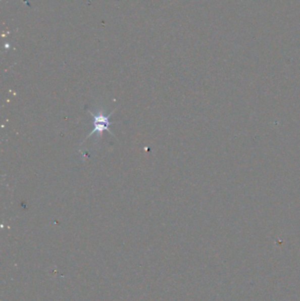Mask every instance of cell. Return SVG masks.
I'll return each instance as SVG.
<instances>
[{
    "instance_id": "1",
    "label": "cell",
    "mask_w": 300,
    "mask_h": 301,
    "mask_svg": "<svg viewBox=\"0 0 300 301\" xmlns=\"http://www.w3.org/2000/svg\"><path fill=\"white\" fill-rule=\"evenodd\" d=\"M89 113L92 115L93 119H94V129L90 132V134H89L88 136L85 138V141L87 140L89 137H91V136L94 133L97 134V139H99V138H102V137H103V131H105V130H108L109 132H110L112 135H114L113 132H111V131L109 130V124H110L109 119L110 116L112 115L113 112H111V113L108 115V116H106V115L104 114L103 110H98L96 114L93 113L92 111H89Z\"/></svg>"
}]
</instances>
